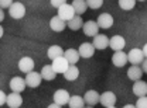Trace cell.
<instances>
[{"instance_id": "cell-5", "label": "cell", "mask_w": 147, "mask_h": 108, "mask_svg": "<svg viewBox=\"0 0 147 108\" xmlns=\"http://www.w3.org/2000/svg\"><path fill=\"white\" fill-rule=\"evenodd\" d=\"M34 60H33V58H30V56H24V58H21L20 60H18V69H20V72L23 73H30L34 70Z\"/></svg>"}, {"instance_id": "cell-15", "label": "cell", "mask_w": 147, "mask_h": 108, "mask_svg": "<svg viewBox=\"0 0 147 108\" xmlns=\"http://www.w3.org/2000/svg\"><path fill=\"white\" fill-rule=\"evenodd\" d=\"M112 62L116 68H123L127 63V54H125L123 51H117L112 56Z\"/></svg>"}, {"instance_id": "cell-32", "label": "cell", "mask_w": 147, "mask_h": 108, "mask_svg": "<svg viewBox=\"0 0 147 108\" xmlns=\"http://www.w3.org/2000/svg\"><path fill=\"white\" fill-rule=\"evenodd\" d=\"M13 3V0H0V9H9Z\"/></svg>"}, {"instance_id": "cell-40", "label": "cell", "mask_w": 147, "mask_h": 108, "mask_svg": "<svg viewBox=\"0 0 147 108\" xmlns=\"http://www.w3.org/2000/svg\"><path fill=\"white\" fill-rule=\"evenodd\" d=\"M84 108H93V107H91V105H88V107H84Z\"/></svg>"}, {"instance_id": "cell-18", "label": "cell", "mask_w": 147, "mask_h": 108, "mask_svg": "<svg viewBox=\"0 0 147 108\" xmlns=\"http://www.w3.org/2000/svg\"><path fill=\"white\" fill-rule=\"evenodd\" d=\"M99 97H100V94L98 93L96 90H88L85 93V95H84V101L88 104V105H96L98 103H99Z\"/></svg>"}, {"instance_id": "cell-17", "label": "cell", "mask_w": 147, "mask_h": 108, "mask_svg": "<svg viewBox=\"0 0 147 108\" xmlns=\"http://www.w3.org/2000/svg\"><path fill=\"white\" fill-rule=\"evenodd\" d=\"M78 52L81 55V58L88 59V58H92L93 54H95V46H93L92 44H89V42H84V44H81Z\"/></svg>"}, {"instance_id": "cell-34", "label": "cell", "mask_w": 147, "mask_h": 108, "mask_svg": "<svg viewBox=\"0 0 147 108\" xmlns=\"http://www.w3.org/2000/svg\"><path fill=\"white\" fill-rule=\"evenodd\" d=\"M142 70L143 73H147V58H144V60L142 62Z\"/></svg>"}, {"instance_id": "cell-1", "label": "cell", "mask_w": 147, "mask_h": 108, "mask_svg": "<svg viewBox=\"0 0 147 108\" xmlns=\"http://www.w3.org/2000/svg\"><path fill=\"white\" fill-rule=\"evenodd\" d=\"M9 14L10 17L14 20H20L26 16V6L20 1H14L10 7H9Z\"/></svg>"}, {"instance_id": "cell-30", "label": "cell", "mask_w": 147, "mask_h": 108, "mask_svg": "<svg viewBox=\"0 0 147 108\" xmlns=\"http://www.w3.org/2000/svg\"><path fill=\"white\" fill-rule=\"evenodd\" d=\"M136 108H147V95L139 97V100L136 103Z\"/></svg>"}, {"instance_id": "cell-38", "label": "cell", "mask_w": 147, "mask_h": 108, "mask_svg": "<svg viewBox=\"0 0 147 108\" xmlns=\"http://www.w3.org/2000/svg\"><path fill=\"white\" fill-rule=\"evenodd\" d=\"M123 108H136V105H133V104H126Z\"/></svg>"}, {"instance_id": "cell-28", "label": "cell", "mask_w": 147, "mask_h": 108, "mask_svg": "<svg viewBox=\"0 0 147 108\" xmlns=\"http://www.w3.org/2000/svg\"><path fill=\"white\" fill-rule=\"evenodd\" d=\"M134 6H136V0H119V7L125 11L133 10Z\"/></svg>"}, {"instance_id": "cell-25", "label": "cell", "mask_w": 147, "mask_h": 108, "mask_svg": "<svg viewBox=\"0 0 147 108\" xmlns=\"http://www.w3.org/2000/svg\"><path fill=\"white\" fill-rule=\"evenodd\" d=\"M47 56H48L51 60H54V59L59 58V56H64V51H62V48H61V46H58V45H53V46H50V48H48V51H47Z\"/></svg>"}, {"instance_id": "cell-7", "label": "cell", "mask_w": 147, "mask_h": 108, "mask_svg": "<svg viewBox=\"0 0 147 108\" xmlns=\"http://www.w3.org/2000/svg\"><path fill=\"white\" fill-rule=\"evenodd\" d=\"M26 84L28 86V87H31V89H36L38 87L40 84H41V80H42V77H41V73H37V72H30L27 73V76H26Z\"/></svg>"}, {"instance_id": "cell-22", "label": "cell", "mask_w": 147, "mask_h": 108, "mask_svg": "<svg viewBox=\"0 0 147 108\" xmlns=\"http://www.w3.org/2000/svg\"><path fill=\"white\" fill-rule=\"evenodd\" d=\"M71 6L74 7V10H75V14H76V16H81V14H84V13L88 10L86 0H74Z\"/></svg>"}, {"instance_id": "cell-33", "label": "cell", "mask_w": 147, "mask_h": 108, "mask_svg": "<svg viewBox=\"0 0 147 108\" xmlns=\"http://www.w3.org/2000/svg\"><path fill=\"white\" fill-rule=\"evenodd\" d=\"M6 98H7V95L4 94V91L0 90V107L6 104Z\"/></svg>"}, {"instance_id": "cell-10", "label": "cell", "mask_w": 147, "mask_h": 108, "mask_svg": "<svg viewBox=\"0 0 147 108\" xmlns=\"http://www.w3.org/2000/svg\"><path fill=\"white\" fill-rule=\"evenodd\" d=\"M6 104H7L10 108L21 107V104H23V97H21V94H20V93L11 91V93L7 95V98H6Z\"/></svg>"}, {"instance_id": "cell-35", "label": "cell", "mask_w": 147, "mask_h": 108, "mask_svg": "<svg viewBox=\"0 0 147 108\" xmlns=\"http://www.w3.org/2000/svg\"><path fill=\"white\" fill-rule=\"evenodd\" d=\"M47 108H62L61 105H58V104H55V103H53V104H50Z\"/></svg>"}, {"instance_id": "cell-3", "label": "cell", "mask_w": 147, "mask_h": 108, "mask_svg": "<svg viewBox=\"0 0 147 108\" xmlns=\"http://www.w3.org/2000/svg\"><path fill=\"white\" fill-rule=\"evenodd\" d=\"M117 98H116V94L112 93V91H105L100 94L99 97V103L103 105L105 108H110V107H115Z\"/></svg>"}, {"instance_id": "cell-11", "label": "cell", "mask_w": 147, "mask_h": 108, "mask_svg": "<svg viewBox=\"0 0 147 108\" xmlns=\"http://www.w3.org/2000/svg\"><path fill=\"white\" fill-rule=\"evenodd\" d=\"M109 46L115 51V52H117V51H123V48L126 46V39H125L122 35L112 36V38L109 39Z\"/></svg>"}, {"instance_id": "cell-41", "label": "cell", "mask_w": 147, "mask_h": 108, "mask_svg": "<svg viewBox=\"0 0 147 108\" xmlns=\"http://www.w3.org/2000/svg\"><path fill=\"white\" fill-rule=\"evenodd\" d=\"M139 1H146V0H139Z\"/></svg>"}, {"instance_id": "cell-27", "label": "cell", "mask_w": 147, "mask_h": 108, "mask_svg": "<svg viewBox=\"0 0 147 108\" xmlns=\"http://www.w3.org/2000/svg\"><path fill=\"white\" fill-rule=\"evenodd\" d=\"M68 105H69V108H84L85 107L84 97H81V95H72V97L69 98Z\"/></svg>"}, {"instance_id": "cell-20", "label": "cell", "mask_w": 147, "mask_h": 108, "mask_svg": "<svg viewBox=\"0 0 147 108\" xmlns=\"http://www.w3.org/2000/svg\"><path fill=\"white\" fill-rule=\"evenodd\" d=\"M142 76H143V70H142V68H140V66L133 65V66H130V68H129L127 77L130 79V80H133V81L142 80Z\"/></svg>"}, {"instance_id": "cell-4", "label": "cell", "mask_w": 147, "mask_h": 108, "mask_svg": "<svg viewBox=\"0 0 147 108\" xmlns=\"http://www.w3.org/2000/svg\"><path fill=\"white\" fill-rule=\"evenodd\" d=\"M143 60H144V55L142 49L139 48L130 49V52L127 54V62H130L131 65H142Z\"/></svg>"}, {"instance_id": "cell-14", "label": "cell", "mask_w": 147, "mask_h": 108, "mask_svg": "<svg viewBox=\"0 0 147 108\" xmlns=\"http://www.w3.org/2000/svg\"><path fill=\"white\" fill-rule=\"evenodd\" d=\"M26 87H27V84H26V80L23 77L16 76V77H13L10 80V89L14 93H21V91L26 90Z\"/></svg>"}, {"instance_id": "cell-16", "label": "cell", "mask_w": 147, "mask_h": 108, "mask_svg": "<svg viewBox=\"0 0 147 108\" xmlns=\"http://www.w3.org/2000/svg\"><path fill=\"white\" fill-rule=\"evenodd\" d=\"M65 27H67V23L62 18H59L58 16L51 17V20H50V28L53 31H55V32H62L65 30Z\"/></svg>"}, {"instance_id": "cell-6", "label": "cell", "mask_w": 147, "mask_h": 108, "mask_svg": "<svg viewBox=\"0 0 147 108\" xmlns=\"http://www.w3.org/2000/svg\"><path fill=\"white\" fill-rule=\"evenodd\" d=\"M53 69L55 70V73H61V74H64V73L67 72V69L69 68V63H68V60L64 58V56H59V58H57L53 60Z\"/></svg>"}, {"instance_id": "cell-31", "label": "cell", "mask_w": 147, "mask_h": 108, "mask_svg": "<svg viewBox=\"0 0 147 108\" xmlns=\"http://www.w3.org/2000/svg\"><path fill=\"white\" fill-rule=\"evenodd\" d=\"M50 3H51V6H53V7L58 9V7H61L62 4H65V3H67V0H50Z\"/></svg>"}, {"instance_id": "cell-36", "label": "cell", "mask_w": 147, "mask_h": 108, "mask_svg": "<svg viewBox=\"0 0 147 108\" xmlns=\"http://www.w3.org/2000/svg\"><path fill=\"white\" fill-rule=\"evenodd\" d=\"M4 20V11H3V9H0V23Z\"/></svg>"}, {"instance_id": "cell-2", "label": "cell", "mask_w": 147, "mask_h": 108, "mask_svg": "<svg viewBox=\"0 0 147 108\" xmlns=\"http://www.w3.org/2000/svg\"><path fill=\"white\" fill-rule=\"evenodd\" d=\"M75 16H76V14H75V10H74V7L71 4L65 3V4H62L61 7H58V17L62 18L64 21H69V20L74 18Z\"/></svg>"}, {"instance_id": "cell-9", "label": "cell", "mask_w": 147, "mask_h": 108, "mask_svg": "<svg viewBox=\"0 0 147 108\" xmlns=\"http://www.w3.org/2000/svg\"><path fill=\"white\" fill-rule=\"evenodd\" d=\"M82 31H84V34L86 36H95L98 35V32H99V25H98L96 21L89 20V21H86L82 25Z\"/></svg>"}, {"instance_id": "cell-37", "label": "cell", "mask_w": 147, "mask_h": 108, "mask_svg": "<svg viewBox=\"0 0 147 108\" xmlns=\"http://www.w3.org/2000/svg\"><path fill=\"white\" fill-rule=\"evenodd\" d=\"M142 51H143V55H144V58H147V44L144 45V46H143V49H142Z\"/></svg>"}, {"instance_id": "cell-19", "label": "cell", "mask_w": 147, "mask_h": 108, "mask_svg": "<svg viewBox=\"0 0 147 108\" xmlns=\"http://www.w3.org/2000/svg\"><path fill=\"white\" fill-rule=\"evenodd\" d=\"M133 94L137 97H144L147 95V83L143 80H137L133 84Z\"/></svg>"}, {"instance_id": "cell-26", "label": "cell", "mask_w": 147, "mask_h": 108, "mask_svg": "<svg viewBox=\"0 0 147 108\" xmlns=\"http://www.w3.org/2000/svg\"><path fill=\"white\" fill-rule=\"evenodd\" d=\"M78 76H79V69H78L76 66H74V65H69V68L67 69V72L64 73V77H65L68 81L76 80Z\"/></svg>"}, {"instance_id": "cell-21", "label": "cell", "mask_w": 147, "mask_h": 108, "mask_svg": "<svg viewBox=\"0 0 147 108\" xmlns=\"http://www.w3.org/2000/svg\"><path fill=\"white\" fill-rule=\"evenodd\" d=\"M64 58L68 60V63L69 65H75L78 60H79V58H81V55L79 52L76 51V49H74V48H69V49H67V51H64Z\"/></svg>"}, {"instance_id": "cell-8", "label": "cell", "mask_w": 147, "mask_h": 108, "mask_svg": "<svg viewBox=\"0 0 147 108\" xmlns=\"http://www.w3.org/2000/svg\"><path fill=\"white\" fill-rule=\"evenodd\" d=\"M54 103L55 104H58V105H67L68 103H69V98H71V95H69V93L67 90H57L54 93Z\"/></svg>"}, {"instance_id": "cell-12", "label": "cell", "mask_w": 147, "mask_h": 108, "mask_svg": "<svg viewBox=\"0 0 147 108\" xmlns=\"http://www.w3.org/2000/svg\"><path fill=\"white\" fill-rule=\"evenodd\" d=\"M92 45L95 46V49L103 51V49H106L108 45H109V38H108L106 35H103V34H98V35L93 36V42H92Z\"/></svg>"}, {"instance_id": "cell-13", "label": "cell", "mask_w": 147, "mask_h": 108, "mask_svg": "<svg viewBox=\"0 0 147 108\" xmlns=\"http://www.w3.org/2000/svg\"><path fill=\"white\" fill-rule=\"evenodd\" d=\"M113 17H112V14L109 13H102L98 20H96V23H98V25H99V28H103V30H108L110 28L112 25H113Z\"/></svg>"}, {"instance_id": "cell-29", "label": "cell", "mask_w": 147, "mask_h": 108, "mask_svg": "<svg viewBox=\"0 0 147 108\" xmlns=\"http://www.w3.org/2000/svg\"><path fill=\"white\" fill-rule=\"evenodd\" d=\"M86 4H88V9L98 10L103 6V0H86Z\"/></svg>"}, {"instance_id": "cell-23", "label": "cell", "mask_w": 147, "mask_h": 108, "mask_svg": "<svg viewBox=\"0 0 147 108\" xmlns=\"http://www.w3.org/2000/svg\"><path fill=\"white\" fill-rule=\"evenodd\" d=\"M41 77H42L44 80H48V81L54 80L55 77H57V73H55V70L53 69L51 65L42 66V69H41Z\"/></svg>"}, {"instance_id": "cell-24", "label": "cell", "mask_w": 147, "mask_h": 108, "mask_svg": "<svg viewBox=\"0 0 147 108\" xmlns=\"http://www.w3.org/2000/svg\"><path fill=\"white\" fill-rule=\"evenodd\" d=\"M67 25H68L69 30L78 31L79 28H82V25H84V20H82L81 16H75V17L71 18L69 21H67Z\"/></svg>"}, {"instance_id": "cell-42", "label": "cell", "mask_w": 147, "mask_h": 108, "mask_svg": "<svg viewBox=\"0 0 147 108\" xmlns=\"http://www.w3.org/2000/svg\"><path fill=\"white\" fill-rule=\"evenodd\" d=\"M110 108H116V107H110Z\"/></svg>"}, {"instance_id": "cell-39", "label": "cell", "mask_w": 147, "mask_h": 108, "mask_svg": "<svg viewBox=\"0 0 147 108\" xmlns=\"http://www.w3.org/2000/svg\"><path fill=\"white\" fill-rule=\"evenodd\" d=\"M3 34H4V30H3V27L0 25V38H3Z\"/></svg>"}]
</instances>
